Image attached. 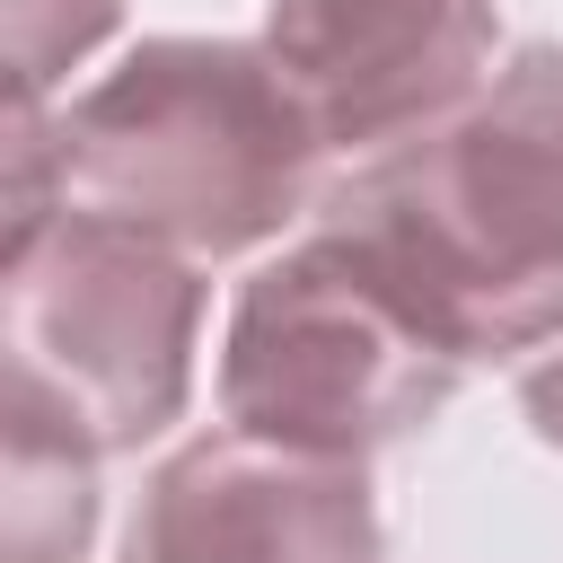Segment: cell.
Returning <instances> with one entry per match:
<instances>
[{
	"instance_id": "cell-1",
	"label": "cell",
	"mask_w": 563,
	"mask_h": 563,
	"mask_svg": "<svg viewBox=\"0 0 563 563\" xmlns=\"http://www.w3.org/2000/svg\"><path fill=\"white\" fill-rule=\"evenodd\" d=\"M317 229L466 369L563 334V44H528L449 123L361 158Z\"/></svg>"
},
{
	"instance_id": "cell-7",
	"label": "cell",
	"mask_w": 563,
	"mask_h": 563,
	"mask_svg": "<svg viewBox=\"0 0 563 563\" xmlns=\"http://www.w3.org/2000/svg\"><path fill=\"white\" fill-rule=\"evenodd\" d=\"M97 528V449L9 413V563H70Z\"/></svg>"
},
{
	"instance_id": "cell-3",
	"label": "cell",
	"mask_w": 563,
	"mask_h": 563,
	"mask_svg": "<svg viewBox=\"0 0 563 563\" xmlns=\"http://www.w3.org/2000/svg\"><path fill=\"white\" fill-rule=\"evenodd\" d=\"M194 325V255L79 202L9 211V413H35L97 457L132 449L185 405Z\"/></svg>"
},
{
	"instance_id": "cell-5",
	"label": "cell",
	"mask_w": 563,
	"mask_h": 563,
	"mask_svg": "<svg viewBox=\"0 0 563 563\" xmlns=\"http://www.w3.org/2000/svg\"><path fill=\"white\" fill-rule=\"evenodd\" d=\"M264 53L317 150L378 158L484 88L493 0H273Z\"/></svg>"
},
{
	"instance_id": "cell-2",
	"label": "cell",
	"mask_w": 563,
	"mask_h": 563,
	"mask_svg": "<svg viewBox=\"0 0 563 563\" xmlns=\"http://www.w3.org/2000/svg\"><path fill=\"white\" fill-rule=\"evenodd\" d=\"M18 141L53 167L62 202L106 211L176 255L264 246L308 211L325 158L273 53L202 35L141 44L62 106L53 141H35V106H18Z\"/></svg>"
},
{
	"instance_id": "cell-4",
	"label": "cell",
	"mask_w": 563,
	"mask_h": 563,
	"mask_svg": "<svg viewBox=\"0 0 563 563\" xmlns=\"http://www.w3.org/2000/svg\"><path fill=\"white\" fill-rule=\"evenodd\" d=\"M466 361L440 352L325 229H308L282 264L238 290L229 352H220V413L229 431L369 457L422 431L457 396Z\"/></svg>"
},
{
	"instance_id": "cell-6",
	"label": "cell",
	"mask_w": 563,
	"mask_h": 563,
	"mask_svg": "<svg viewBox=\"0 0 563 563\" xmlns=\"http://www.w3.org/2000/svg\"><path fill=\"white\" fill-rule=\"evenodd\" d=\"M132 563H378V510L361 457L211 431L132 519Z\"/></svg>"
},
{
	"instance_id": "cell-9",
	"label": "cell",
	"mask_w": 563,
	"mask_h": 563,
	"mask_svg": "<svg viewBox=\"0 0 563 563\" xmlns=\"http://www.w3.org/2000/svg\"><path fill=\"white\" fill-rule=\"evenodd\" d=\"M519 405H528L537 440H554V449H563V352H554V361H528V378H519Z\"/></svg>"
},
{
	"instance_id": "cell-8",
	"label": "cell",
	"mask_w": 563,
	"mask_h": 563,
	"mask_svg": "<svg viewBox=\"0 0 563 563\" xmlns=\"http://www.w3.org/2000/svg\"><path fill=\"white\" fill-rule=\"evenodd\" d=\"M106 26H114V0H9V88H18V106H35L44 79L62 62H79Z\"/></svg>"
}]
</instances>
